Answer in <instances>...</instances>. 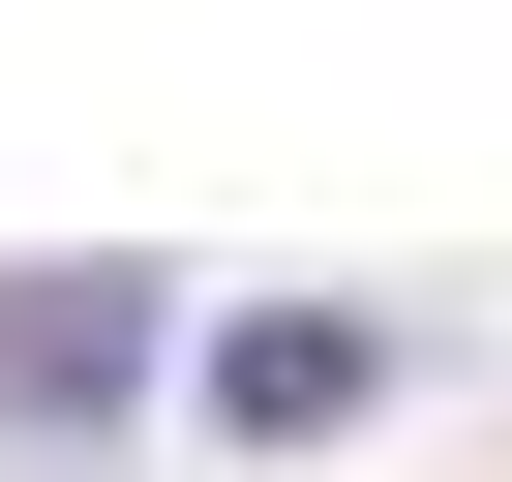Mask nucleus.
Here are the masks:
<instances>
[{"label":"nucleus","mask_w":512,"mask_h":482,"mask_svg":"<svg viewBox=\"0 0 512 482\" xmlns=\"http://www.w3.org/2000/svg\"><path fill=\"white\" fill-rule=\"evenodd\" d=\"M151 362V272H0V422H121Z\"/></svg>","instance_id":"nucleus-1"},{"label":"nucleus","mask_w":512,"mask_h":482,"mask_svg":"<svg viewBox=\"0 0 512 482\" xmlns=\"http://www.w3.org/2000/svg\"><path fill=\"white\" fill-rule=\"evenodd\" d=\"M362 392H392V332H362V302H241V332H211V422H272V452H302V422H362Z\"/></svg>","instance_id":"nucleus-2"}]
</instances>
